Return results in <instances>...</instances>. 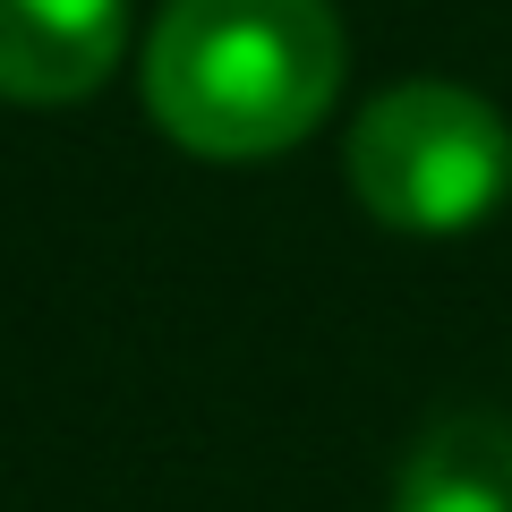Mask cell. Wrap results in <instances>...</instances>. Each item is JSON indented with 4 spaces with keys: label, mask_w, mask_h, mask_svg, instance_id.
<instances>
[{
    "label": "cell",
    "mask_w": 512,
    "mask_h": 512,
    "mask_svg": "<svg viewBox=\"0 0 512 512\" xmlns=\"http://www.w3.org/2000/svg\"><path fill=\"white\" fill-rule=\"evenodd\" d=\"M342 60L333 0H163L137 77L171 146L265 163L333 111Z\"/></svg>",
    "instance_id": "cell-1"
},
{
    "label": "cell",
    "mask_w": 512,
    "mask_h": 512,
    "mask_svg": "<svg viewBox=\"0 0 512 512\" xmlns=\"http://www.w3.org/2000/svg\"><path fill=\"white\" fill-rule=\"evenodd\" d=\"M350 197L410 239H453L512 188V128L453 77H402L350 120Z\"/></svg>",
    "instance_id": "cell-2"
},
{
    "label": "cell",
    "mask_w": 512,
    "mask_h": 512,
    "mask_svg": "<svg viewBox=\"0 0 512 512\" xmlns=\"http://www.w3.org/2000/svg\"><path fill=\"white\" fill-rule=\"evenodd\" d=\"M128 52V0H0V103H86Z\"/></svg>",
    "instance_id": "cell-3"
},
{
    "label": "cell",
    "mask_w": 512,
    "mask_h": 512,
    "mask_svg": "<svg viewBox=\"0 0 512 512\" xmlns=\"http://www.w3.org/2000/svg\"><path fill=\"white\" fill-rule=\"evenodd\" d=\"M393 512H512V419L453 410L410 444Z\"/></svg>",
    "instance_id": "cell-4"
}]
</instances>
